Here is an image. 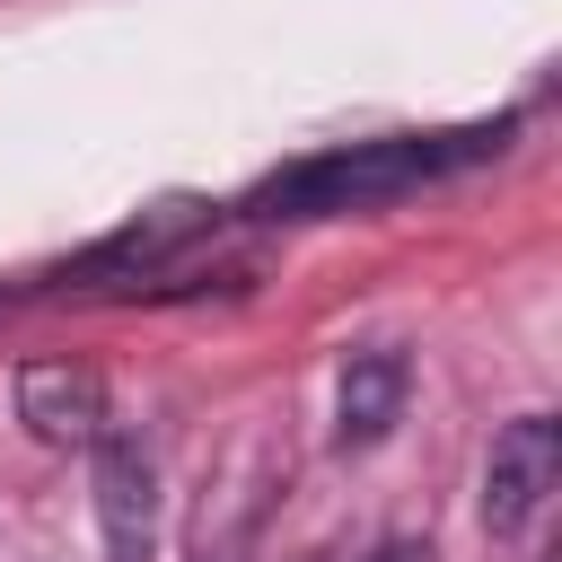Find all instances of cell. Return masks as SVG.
Segmentation results:
<instances>
[{
    "instance_id": "obj_1",
    "label": "cell",
    "mask_w": 562,
    "mask_h": 562,
    "mask_svg": "<svg viewBox=\"0 0 562 562\" xmlns=\"http://www.w3.org/2000/svg\"><path fill=\"white\" fill-rule=\"evenodd\" d=\"M509 140V123H474V132H395V140H351V149H325V158H299L281 176H263L246 193L255 220H342V211H369V202H395L448 167H474Z\"/></svg>"
},
{
    "instance_id": "obj_2",
    "label": "cell",
    "mask_w": 562,
    "mask_h": 562,
    "mask_svg": "<svg viewBox=\"0 0 562 562\" xmlns=\"http://www.w3.org/2000/svg\"><path fill=\"white\" fill-rule=\"evenodd\" d=\"M562 474V422L553 413H518L509 430H492V457H483V527L492 536H518L544 492Z\"/></svg>"
},
{
    "instance_id": "obj_3",
    "label": "cell",
    "mask_w": 562,
    "mask_h": 562,
    "mask_svg": "<svg viewBox=\"0 0 562 562\" xmlns=\"http://www.w3.org/2000/svg\"><path fill=\"white\" fill-rule=\"evenodd\" d=\"M97 527H105V562H149L158 553V465L114 422L97 430Z\"/></svg>"
},
{
    "instance_id": "obj_4",
    "label": "cell",
    "mask_w": 562,
    "mask_h": 562,
    "mask_svg": "<svg viewBox=\"0 0 562 562\" xmlns=\"http://www.w3.org/2000/svg\"><path fill=\"white\" fill-rule=\"evenodd\" d=\"M18 422L44 448H97V430H105V378L88 360H26L18 369Z\"/></svg>"
},
{
    "instance_id": "obj_5",
    "label": "cell",
    "mask_w": 562,
    "mask_h": 562,
    "mask_svg": "<svg viewBox=\"0 0 562 562\" xmlns=\"http://www.w3.org/2000/svg\"><path fill=\"white\" fill-rule=\"evenodd\" d=\"M404 395H413V360L395 342H369L342 360V386H334V448L342 457H369L395 422H404Z\"/></svg>"
},
{
    "instance_id": "obj_6",
    "label": "cell",
    "mask_w": 562,
    "mask_h": 562,
    "mask_svg": "<svg viewBox=\"0 0 562 562\" xmlns=\"http://www.w3.org/2000/svg\"><path fill=\"white\" fill-rule=\"evenodd\" d=\"M202 228V202H158L149 220H132V228H114L97 255H79V272H132V263H158L176 237H193Z\"/></svg>"
},
{
    "instance_id": "obj_7",
    "label": "cell",
    "mask_w": 562,
    "mask_h": 562,
    "mask_svg": "<svg viewBox=\"0 0 562 562\" xmlns=\"http://www.w3.org/2000/svg\"><path fill=\"white\" fill-rule=\"evenodd\" d=\"M369 562H430V544H413V536H395V544H378Z\"/></svg>"
}]
</instances>
